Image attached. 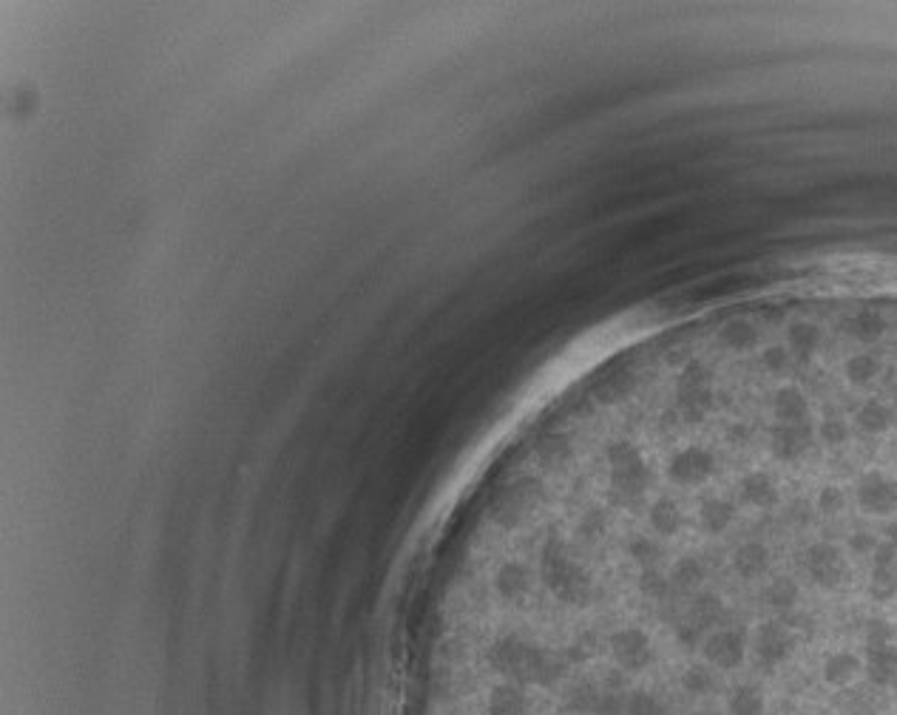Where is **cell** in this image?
Listing matches in <instances>:
<instances>
[{
  "mask_svg": "<svg viewBox=\"0 0 897 715\" xmlns=\"http://www.w3.org/2000/svg\"><path fill=\"white\" fill-rule=\"evenodd\" d=\"M804 571L821 591H835L849 579V559L835 542H812L804 551Z\"/></svg>",
  "mask_w": 897,
  "mask_h": 715,
  "instance_id": "obj_1",
  "label": "cell"
},
{
  "mask_svg": "<svg viewBox=\"0 0 897 715\" xmlns=\"http://www.w3.org/2000/svg\"><path fill=\"white\" fill-rule=\"evenodd\" d=\"M704 662L719 670H736L747 659V630L739 625H722L702 636Z\"/></svg>",
  "mask_w": 897,
  "mask_h": 715,
  "instance_id": "obj_2",
  "label": "cell"
},
{
  "mask_svg": "<svg viewBox=\"0 0 897 715\" xmlns=\"http://www.w3.org/2000/svg\"><path fill=\"white\" fill-rule=\"evenodd\" d=\"M858 508L869 517H895L897 514V480L886 471L869 469L858 477L855 486Z\"/></svg>",
  "mask_w": 897,
  "mask_h": 715,
  "instance_id": "obj_3",
  "label": "cell"
},
{
  "mask_svg": "<svg viewBox=\"0 0 897 715\" xmlns=\"http://www.w3.org/2000/svg\"><path fill=\"white\" fill-rule=\"evenodd\" d=\"M792 650H795V636L787 625H781L775 619H767L758 625L756 636H753V653L761 667L773 670L778 664H784L792 656Z\"/></svg>",
  "mask_w": 897,
  "mask_h": 715,
  "instance_id": "obj_4",
  "label": "cell"
},
{
  "mask_svg": "<svg viewBox=\"0 0 897 715\" xmlns=\"http://www.w3.org/2000/svg\"><path fill=\"white\" fill-rule=\"evenodd\" d=\"M739 500L747 508H773L781 500V491L770 471L753 469L739 480Z\"/></svg>",
  "mask_w": 897,
  "mask_h": 715,
  "instance_id": "obj_5",
  "label": "cell"
},
{
  "mask_svg": "<svg viewBox=\"0 0 897 715\" xmlns=\"http://www.w3.org/2000/svg\"><path fill=\"white\" fill-rule=\"evenodd\" d=\"M770 565H773V554H770V548L761 540L741 542L739 548L733 551V557H730L733 574L739 576V579H747V582L761 579V576L770 571Z\"/></svg>",
  "mask_w": 897,
  "mask_h": 715,
  "instance_id": "obj_6",
  "label": "cell"
},
{
  "mask_svg": "<svg viewBox=\"0 0 897 715\" xmlns=\"http://www.w3.org/2000/svg\"><path fill=\"white\" fill-rule=\"evenodd\" d=\"M866 676L878 687H897V647H869L866 650Z\"/></svg>",
  "mask_w": 897,
  "mask_h": 715,
  "instance_id": "obj_7",
  "label": "cell"
},
{
  "mask_svg": "<svg viewBox=\"0 0 897 715\" xmlns=\"http://www.w3.org/2000/svg\"><path fill=\"white\" fill-rule=\"evenodd\" d=\"M861 670V656L852 653V650H835V653H829L827 659H824V667H821L824 681H827L829 687H846V684H852V681L858 679Z\"/></svg>",
  "mask_w": 897,
  "mask_h": 715,
  "instance_id": "obj_8",
  "label": "cell"
},
{
  "mask_svg": "<svg viewBox=\"0 0 897 715\" xmlns=\"http://www.w3.org/2000/svg\"><path fill=\"white\" fill-rule=\"evenodd\" d=\"M892 423H895V412L878 398L863 401L858 406V412H855V426L861 429L863 435H883V432H889Z\"/></svg>",
  "mask_w": 897,
  "mask_h": 715,
  "instance_id": "obj_9",
  "label": "cell"
},
{
  "mask_svg": "<svg viewBox=\"0 0 897 715\" xmlns=\"http://www.w3.org/2000/svg\"><path fill=\"white\" fill-rule=\"evenodd\" d=\"M798 582L790 579V576H775L770 579L767 585H764V591H761V602L767 605V608H773L775 613H787L792 611L795 605H798Z\"/></svg>",
  "mask_w": 897,
  "mask_h": 715,
  "instance_id": "obj_10",
  "label": "cell"
},
{
  "mask_svg": "<svg viewBox=\"0 0 897 715\" xmlns=\"http://www.w3.org/2000/svg\"><path fill=\"white\" fill-rule=\"evenodd\" d=\"M727 710H730V715H764L767 713V701H764V693L758 690L756 684H739L727 698Z\"/></svg>",
  "mask_w": 897,
  "mask_h": 715,
  "instance_id": "obj_11",
  "label": "cell"
},
{
  "mask_svg": "<svg viewBox=\"0 0 897 715\" xmlns=\"http://www.w3.org/2000/svg\"><path fill=\"white\" fill-rule=\"evenodd\" d=\"M716 687V676L707 664H690L682 673V690L690 696H707Z\"/></svg>",
  "mask_w": 897,
  "mask_h": 715,
  "instance_id": "obj_12",
  "label": "cell"
},
{
  "mask_svg": "<svg viewBox=\"0 0 897 715\" xmlns=\"http://www.w3.org/2000/svg\"><path fill=\"white\" fill-rule=\"evenodd\" d=\"M846 506V497H844V489H838V486H824V489L818 491V497H815V508L821 511V514H841Z\"/></svg>",
  "mask_w": 897,
  "mask_h": 715,
  "instance_id": "obj_13",
  "label": "cell"
}]
</instances>
